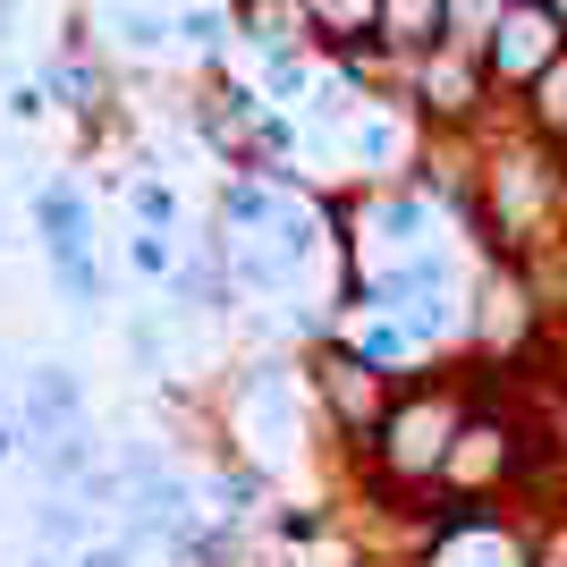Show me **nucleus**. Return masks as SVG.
Instances as JSON below:
<instances>
[{"label":"nucleus","instance_id":"nucleus-7","mask_svg":"<svg viewBox=\"0 0 567 567\" xmlns=\"http://www.w3.org/2000/svg\"><path fill=\"white\" fill-rule=\"evenodd\" d=\"M406 348H415V339H406L399 322H355V355H364V364H399Z\"/></svg>","mask_w":567,"mask_h":567},{"label":"nucleus","instance_id":"nucleus-9","mask_svg":"<svg viewBox=\"0 0 567 567\" xmlns=\"http://www.w3.org/2000/svg\"><path fill=\"white\" fill-rule=\"evenodd\" d=\"M76 567H127V550H85Z\"/></svg>","mask_w":567,"mask_h":567},{"label":"nucleus","instance_id":"nucleus-1","mask_svg":"<svg viewBox=\"0 0 567 567\" xmlns=\"http://www.w3.org/2000/svg\"><path fill=\"white\" fill-rule=\"evenodd\" d=\"M457 450V406L450 399H406L390 424H381V466L406 474V483H424V474H441Z\"/></svg>","mask_w":567,"mask_h":567},{"label":"nucleus","instance_id":"nucleus-8","mask_svg":"<svg viewBox=\"0 0 567 567\" xmlns=\"http://www.w3.org/2000/svg\"><path fill=\"white\" fill-rule=\"evenodd\" d=\"M432 18H441V0H381V25H390V34H406V43H415Z\"/></svg>","mask_w":567,"mask_h":567},{"label":"nucleus","instance_id":"nucleus-2","mask_svg":"<svg viewBox=\"0 0 567 567\" xmlns=\"http://www.w3.org/2000/svg\"><path fill=\"white\" fill-rule=\"evenodd\" d=\"M508 441H517V432L508 424H457V450H450V483H466V492H483V483H492V474H508L517 466V450H508Z\"/></svg>","mask_w":567,"mask_h":567},{"label":"nucleus","instance_id":"nucleus-5","mask_svg":"<svg viewBox=\"0 0 567 567\" xmlns=\"http://www.w3.org/2000/svg\"><path fill=\"white\" fill-rule=\"evenodd\" d=\"M331 399H339V415H348V424H373V406H381V381L373 373H355V364H331Z\"/></svg>","mask_w":567,"mask_h":567},{"label":"nucleus","instance_id":"nucleus-4","mask_svg":"<svg viewBox=\"0 0 567 567\" xmlns=\"http://www.w3.org/2000/svg\"><path fill=\"white\" fill-rule=\"evenodd\" d=\"M441 567H525V550L499 534V525H483V517H457L450 525V559Z\"/></svg>","mask_w":567,"mask_h":567},{"label":"nucleus","instance_id":"nucleus-3","mask_svg":"<svg viewBox=\"0 0 567 567\" xmlns=\"http://www.w3.org/2000/svg\"><path fill=\"white\" fill-rule=\"evenodd\" d=\"M492 69L499 76H525V69H550V9H508L492 34Z\"/></svg>","mask_w":567,"mask_h":567},{"label":"nucleus","instance_id":"nucleus-6","mask_svg":"<svg viewBox=\"0 0 567 567\" xmlns=\"http://www.w3.org/2000/svg\"><path fill=\"white\" fill-rule=\"evenodd\" d=\"M534 118L567 136V60H550V69L534 76Z\"/></svg>","mask_w":567,"mask_h":567},{"label":"nucleus","instance_id":"nucleus-10","mask_svg":"<svg viewBox=\"0 0 567 567\" xmlns=\"http://www.w3.org/2000/svg\"><path fill=\"white\" fill-rule=\"evenodd\" d=\"M550 9H567V0H550Z\"/></svg>","mask_w":567,"mask_h":567}]
</instances>
